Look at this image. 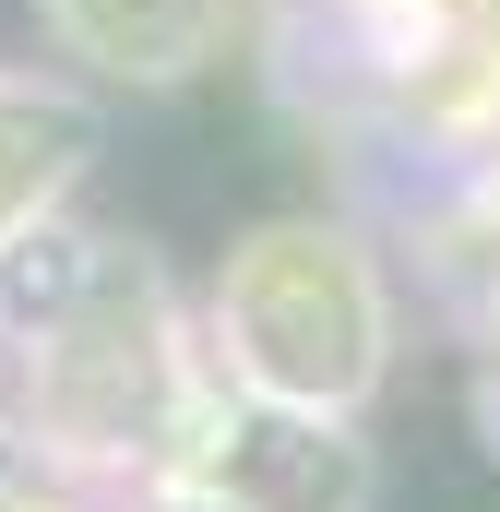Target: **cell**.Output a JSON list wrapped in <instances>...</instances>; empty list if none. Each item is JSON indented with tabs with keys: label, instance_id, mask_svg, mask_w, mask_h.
Segmentation results:
<instances>
[{
	"label": "cell",
	"instance_id": "obj_7",
	"mask_svg": "<svg viewBox=\"0 0 500 512\" xmlns=\"http://www.w3.org/2000/svg\"><path fill=\"white\" fill-rule=\"evenodd\" d=\"M0 512H48V477H36V441L0 417Z\"/></svg>",
	"mask_w": 500,
	"mask_h": 512
},
{
	"label": "cell",
	"instance_id": "obj_2",
	"mask_svg": "<svg viewBox=\"0 0 500 512\" xmlns=\"http://www.w3.org/2000/svg\"><path fill=\"white\" fill-rule=\"evenodd\" d=\"M24 370H36V429L72 441V453H131L155 417H167V346H155V274L108 286L96 310L24 334Z\"/></svg>",
	"mask_w": 500,
	"mask_h": 512
},
{
	"label": "cell",
	"instance_id": "obj_3",
	"mask_svg": "<svg viewBox=\"0 0 500 512\" xmlns=\"http://www.w3.org/2000/svg\"><path fill=\"white\" fill-rule=\"evenodd\" d=\"M203 477L239 512H381V453L358 441L346 405H274V393H239Z\"/></svg>",
	"mask_w": 500,
	"mask_h": 512
},
{
	"label": "cell",
	"instance_id": "obj_1",
	"mask_svg": "<svg viewBox=\"0 0 500 512\" xmlns=\"http://www.w3.org/2000/svg\"><path fill=\"white\" fill-rule=\"evenodd\" d=\"M215 346L239 393L274 405H370L381 358H393V322H381V274L346 227L322 215H274L250 227L239 251L215 262Z\"/></svg>",
	"mask_w": 500,
	"mask_h": 512
},
{
	"label": "cell",
	"instance_id": "obj_4",
	"mask_svg": "<svg viewBox=\"0 0 500 512\" xmlns=\"http://www.w3.org/2000/svg\"><path fill=\"white\" fill-rule=\"evenodd\" d=\"M36 24H48L96 84L155 96V84H191V72L215 60L227 0H36Z\"/></svg>",
	"mask_w": 500,
	"mask_h": 512
},
{
	"label": "cell",
	"instance_id": "obj_8",
	"mask_svg": "<svg viewBox=\"0 0 500 512\" xmlns=\"http://www.w3.org/2000/svg\"><path fill=\"white\" fill-rule=\"evenodd\" d=\"M131 512H239V501H227V489H215L203 465H179V477H155V489H143Z\"/></svg>",
	"mask_w": 500,
	"mask_h": 512
},
{
	"label": "cell",
	"instance_id": "obj_5",
	"mask_svg": "<svg viewBox=\"0 0 500 512\" xmlns=\"http://www.w3.org/2000/svg\"><path fill=\"white\" fill-rule=\"evenodd\" d=\"M108 120L72 96V84H36V72H0V239L60 215V191L96 167Z\"/></svg>",
	"mask_w": 500,
	"mask_h": 512
},
{
	"label": "cell",
	"instance_id": "obj_6",
	"mask_svg": "<svg viewBox=\"0 0 500 512\" xmlns=\"http://www.w3.org/2000/svg\"><path fill=\"white\" fill-rule=\"evenodd\" d=\"M143 262L120 239H84V227H60V215H36V227H12L0 239V334H48V322H72V310H96L108 286H131Z\"/></svg>",
	"mask_w": 500,
	"mask_h": 512
}]
</instances>
